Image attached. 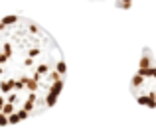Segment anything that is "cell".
I'll return each mask as SVG.
<instances>
[{
	"instance_id": "cell-1",
	"label": "cell",
	"mask_w": 156,
	"mask_h": 138,
	"mask_svg": "<svg viewBox=\"0 0 156 138\" xmlns=\"http://www.w3.org/2000/svg\"><path fill=\"white\" fill-rule=\"evenodd\" d=\"M67 77L65 55L51 34L24 16L0 26V124L38 116L57 103Z\"/></svg>"
},
{
	"instance_id": "cell-2",
	"label": "cell",
	"mask_w": 156,
	"mask_h": 138,
	"mask_svg": "<svg viewBox=\"0 0 156 138\" xmlns=\"http://www.w3.org/2000/svg\"><path fill=\"white\" fill-rule=\"evenodd\" d=\"M130 93L138 105L156 109V55L150 47H144L140 61L130 79Z\"/></svg>"
},
{
	"instance_id": "cell-3",
	"label": "cell",
	"mask_w": 156,
	"mask_h": 138,
	"mask_svg": "<svg viewBox=\"0 0 156 138\" xmlns=\"http://www.w3.org/2000/svg\"><path fill=\"white\" fill-rule=\"evenodd\" d=\"M115 2H117V0H115Z\"/></svg>"
}]
</instances>
